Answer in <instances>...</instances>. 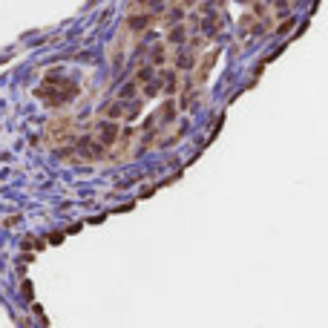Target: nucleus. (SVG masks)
I'll return each instance as SVG.
<instances>
[]
</instances>
